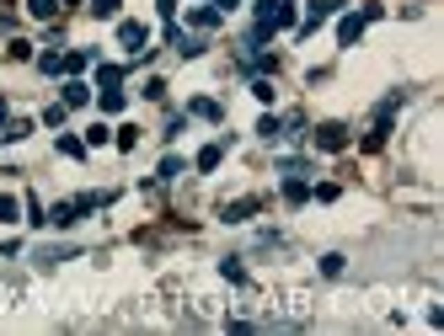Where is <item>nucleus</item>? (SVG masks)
<instances>
[{
    "instance_id": "nucleus-7",
    "label": "nucleus",
    "mask_w": 444,
    "mask_h": 336,
    "mask_svg": "<svg viewBox=\"0 0 444 336\" xmlns=\"http://www.w3.org/2000/svg\"><path fill=\"white\" fill-rule=\"evenodd\" d=\"M86 101H91V86L70 80V86H64V107H86Z\"/></svg>"
},
{
    "instance_id": "nucleus-6",
    "label": "nucleus",
    "mask_w": 444,
    "mask_h": 336,
    "mask_svg": "<svg viewBox=\"0 0 444 336\" xmlns=\"http://www.w3.org/2000/svg\"><path fill=\"white\" fill-rule=\"evenodd\" d=\"M257 208H263L257 198H241V203H230V208H225V219H230V224H241V219H252Z\"/></svg>"
},
{
    "instance_id": "nucleus-8",
    "label": "nucleus",
    "mask_w": 444,
    "mask_h": 336,
    "mask_svg": "<svg viewBox=\"0 0 444 336\" xmlns=\"http://www.w3.org/2000/svg\"><path fill=\"white\" fill-rule=\"evenodd\" d=\"M220 6H198V11H193V27H220Z\"/></svg>"
},
{
    "instance_id": "nucleus-20",
    "label": "nucleus",
    "mask_w": 444,
    "mask_h": 336,
    "mask_svg": "<svg viewBox=\"0 0 444 336\" xmlns=\"http://www.w3.org/2000/svg\"><path fill=\"white\" fill-rule=\"evenodd\" d=\"M134 144H140V128H134V123H129V128H118V150H134Z\"/></svg>"
},
{
    "instance_id": "nucleus-3",
    "label": "nucleus",
    "mask_w": 444,
    "mask_h": 336,
    "mask_svg": "<svg viewBox=\"0 0 444 336\" xmlns=\"http://www.w3.org/2000/svg\"><path fill=\"white\" fill-rule=\"evenodd\" d=\"M332 11H337V0H316V6L305 11V21L295 27V32H300V38H311V32H316V27H322V21L332 17Z\"/></svg>"
},
{
    "instance_id": "nucleus-10",
    "label": "nucleus",
    "mask_w": 444,
    "mask_h": 336,
    "mask_svg": "<svg viewBox=\"0 0 444 336\" xmlns=\"http://www.w3.org/2000/svg\"><path fill=\"white\" fill-rule=\"evenodd\" d=\"M182 171H187V166H182V155H166V160H161V181H177Z\"/></svg>"
},
{
    "instance_id": "nucleus-2",
    "label": "nucleus",
    "mask_w": 444,
    "mask_h": 336,
    "mask_svg": "<svg viewBox=\"0 0 444 336\" xmlns=\"http://www.w3.org/2000/svg\"><path fill=\"white\" fill-rule=\"evenodd\" d=\"M316 150H332V155L348 150V128L343 123H322V128H316Z\"/></svg>"
},
{
    "instance_id": "nucleus-12",
    "label": "nucleus",
    "mask_w": 444,
    "mask_h": 336,
    "mask_svg": "<svg viewBox=\"0 0 444 336\" xmlns=\"http://www.w3.org/2000/svg\"><path fill=\"white\" fill-rule=\"evenodd\" d=\"M102 112H123V91H118V86L102 91Z\"/></svg>"
},
{
    "instance_id": "nucleus-13",
    "label": "nucleus",
    "mask_w": 444,
    "mask_h": 336,
    "mask_svg": "<svg viewBox=\"0 0 444 336\" xmlns=\"http://www.w3.org/2000/svg\"><path fill=\"white\" fill-rule=\"evenodd\" d=\"M59 155L81 160V155H86V144H81V139H75V134H64V139H59Z\"/></svg>"
},
{
    "instance_id": "nucleus-23",
    "label": "nucleus",
    "mask_w": 444,
    "mask_h": 336,
    "mask_svg": "<svg viewBox=\"0 0 444 336\" xmlns=\"http://www.w3.org/2000/svg\"><path fill=\"white\" fill-rule=\"evenodd\" d=\"M6 112H11V107H6V101H0V128H6Z\"/></svg>"
},
{
    "instance_id": "nucleus-4",
    "label": "nucleus",
    "mask_w": 444,
    "mask_h": 336,
    "mask_svg": "<svg viewBox=\"0 0 444 336\" xmlns=\"http://www.w3.org/2000/svg\"><path fill=\"white\" fill-rule=\"evenodd\" d=\"M118 43L129 48V54H145V43H150V32H145L140 21H123V27H118Z\"/></svg>"
},
{
    "instance_id": "nucleus-21",
    "label": "nucleus",
    "mask_w": 444,
    "mask_h": 336,
    "mask_svg": "<svg viewBox=\"0 0 444 336\" xmlns=\"http://www.w3.org/2000/svg\"><path fill=\"white\" fill-rule=\"evenodd\" d=\"M0 219H17V198H0Z\"/></svg>"
},
{
    "instance_id": "nucleus-18",
    "label": "nucleus",
    "mask_w": 444,
    "mask_h": 336,
    "mask_svg": "<svg viewBox=\"0 0 444 336\" xmlns=\"http://www.w3.org/2000/svg\"><path fill=\"white\" fill-rule=\"evenodd\" d=\"M59 70H64V75H75V70H86V54H81V48H75V54H64V59H59Z\"/></svg>"
},
{
    "instance_id": "nucleus-15",
    "label": "nucleus",
    "mask_w": 444,
    "mask_h": 336,
    "mask_svg": "<svg viewBox=\"0 0 444 336\" xmlns=\"http://www.w3.org/2000/svg\"><path fill=\"white\" fill-rule=\"evenodd\" d=\"M27 134H33V123L17 118V123H6V134H0V139H11V144H17V139H27Z\"/></svg>"
},
{
    "instance_id": "nucleus-5",
    "label": "nucleus",
    "mask_w": 444,
    "mask_h": 336,
    "mask_svg": "<svg viewBox=\"0 0 444 336\" xmlns=\"http://www.w3.org/2000/svg\"><path fill=\"white\" fill-rule=\"evenodd\" d=\"M364 21H369V17H343V21H337V43H343V48H353V43L364 38Z\"/></svg>"
},
{
    "instance_id": "nucleus-24",
    "label": "nucleus",
    "mask_w": 444,
    "mask_h": 336,
    "mask_svg": "<svg viewBox=\"0 0 444 336\" xmlns=\"http://www.w3.org/2000/svg\"><path fill=\"white\" fill-rule=\"evenodd\" d=\"M214 6H220V11H225V6H236V0H214Z\"/></svg>"
},
{
    "instance_id": "nucleus-14",
    "label": "nucleus",
    "mask_w": 444,
    "mask_h": 336,
    "mask_svg": "<svg viewBox=\"0 0 444 336\" xmlns=\"http://www.w3.org/2000/svg\"><path fill=\"white\" fill-rule=\"evenodd\" d=\"M118 80H123L118 64H102V70H97V86H102V91H107V86H118Z\"/></svg>"
},
{
    "instance_id": "nucleus-17",
    "label": "nucleus",
    "mask_w": 444,
    "mask_h": 336,
    "mask_svg": "<svg viewBox=\"0 0 444 336\" xmlns=\"http://www.w3.org/2000/svg\"><path fill=\"white\" fill-rule=\"evenodd\" d=\"M284 198H289V203H305V198H311V187H305V181H284Z\"/></svg>"
},
{
    "instance_id": "nucleus-19",
    "label": "nucleus",
    "mask_w": 444,
    "mask_h": 336,
    "mask_svg": "<svg viewBox=\"0 0 444 336\" xmlns=\"http://www.w3.org/2000/svg\"><path fill=\"white\" fill-rule=\"evenodd\" d=\"M257 134H263V139H284V123L279 118H263V123H257Z\"/></svg>"
},
{
    "instance_id": "nucleus-9",
    "label": "nucleus",
    "mask_w": 444,
    "mask_h": 336,
    "mask_svg": "<svg viewBox=\"0 0 444 336\" xmlns=\"http://www.w3.org/2000/svg\"><path fill=\"white\" fill-rule=\"evenodd\" d=\"M220 155H225V144H203V150H198V171H214Z\"/></svg>"
},
{
    "instance_id": "nucleus-1",
    "label": "nucleus",
    "mask_w": 444,
    "mask_h": 336,
    "mask_svg": "<svg viewBox=\"0 0 444 336\" xmlns=\"http://www.w3.org/2000/svg\"><path fill=\"white\" fill-rule=\"evenodd\" d=\"M279 27H295V6L289 0H257V32H252V43H268Z\"/></svg>"
},
{
    "instance_id": "nucleus-16",
    "label": "nucleus",
    "mask_w": 444,
    "mask_h": 336,
    "mask_svg": "<svg viewBox=\"0 0 444 336\" xmlns=\"http://www.w3.org/2000/svg\"><path fill=\"white\" fill-rule=\"evenodd\" d=\"M54 6H59V0H27V11H33L38 21H48V17H54Z\"/></svg>"
},
{
    "instance_id": "nucleus-11",
    "label": "nucleus",
    "mask_w": 444,
    "mask_h": 336,
    "mask_svg": "<svg viewBox=\"0 0 444 336\" xmlns=\"http://www.w3.org/2000/svg\"><path fill=\"white\" fill-rule=\"evenodd\" d=\"M193 118H214V123H220V101L198 97V101H193Z\"/></svg>"
},
{
    "instance_id": "nucleus-22",
    "label": "nucleus",
    "mask_w": 444,
    "mask_h": 336,
    "mask_svg": "<svg viewBox=\"0 0 444 336\" xmlns=\"http://www.w3.org/2000/svg\"><path fill=\"white\" fill-rule=\"evenodd\" d=\"M156 6H161V17H166V21L177 17V0H156Z\"/></svg>"
}]
</instances>
